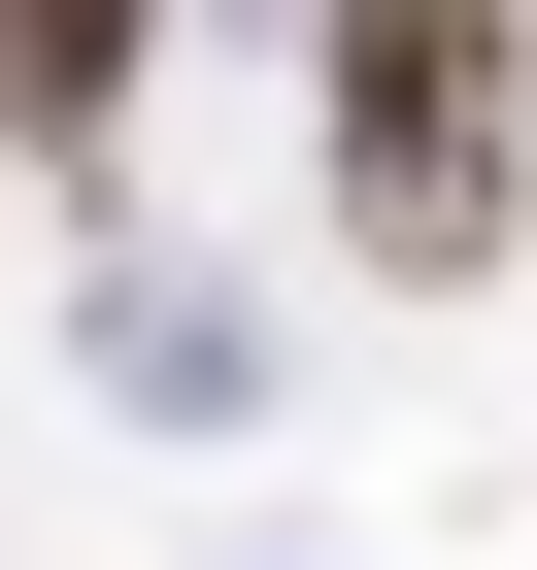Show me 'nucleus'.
<instances>
[{
	"label": "nucleus",
	"mask_w": 537,
	"mask_h": 570,
	"mask_svg": "<svg viewBox=\"0 0 537 570\" xmlns=\"http://www.w3.org/2000/svg\"><path fill=\"white\" fill-rule=\"evenodd\" d=\"M336 202L370 268H504V0H336Z\"/></svg>",
	"instance_id": "1"
},
{
	"label": "nucleus",
	"mask_w": 537,
	"mask_h": 570,
	"mask_svg": "<svg viewBox=\"0 0 537 570\" xmlns=\"http://www.w3.org/2000/svg\"><path fill=\"white\" fill-rule=\"evenodd\" d=\"M135 68V0H0V135H35V101H101Z\"/></svg>",
	"instance_id": "2"
},
{
	"label": "nucleus",
	"mask_w": 537,
	"mask_h": 570,
	"mask_svg": "<svg viewBox=\"0 0 537 570\" xmlns=\"http://www.w3.org/2000/svg\"><path fill=\"white\" fill-rule=\"evenodd\" d=\"M504 35H537V0H504Z\"/></svg>",
	"instance_id": "3"
}]
</instances>
